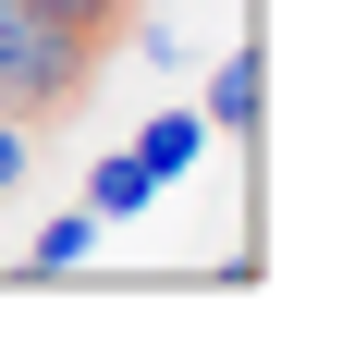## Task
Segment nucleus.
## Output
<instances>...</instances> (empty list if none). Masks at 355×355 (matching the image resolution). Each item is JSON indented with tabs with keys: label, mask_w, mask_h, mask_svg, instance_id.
<instances>
[{
	"label": "nucleus",
	"mask_w": 355,
	"mask_h": 355,
	"mask_svg": "<svg viewBox=\"0 0 355 355\" xmlns=\"http://www.w3.org/2000/svg\"><path fill=\"white\" fill-rule=\"evenodd\" d=\"M86 86H98V49L73 25H49L37 0H0V110L12 123H62V110H86Z\"/></svg>",
	"instance_id": "f257e3e1"
},
{
	"label": "nucleus",
	"mask_w": 355,
	"mask_h": 355,
	"mask_svg": "<svg viewBox=\"0 0 355 355\" xmlns=\"http://www.w3.org/2000/svg\"><path fill=\"white\" fill-rule=\"evenodd\" d=\"M196 123H209V147H245L257 135V49H245V37L209 62V110H196Z\"/></svg>",
	"instance_id": "f03ea898"
},
{
	"label": "nucleus",
	"mask_w": 355,
	"mask_h": 355,
	"mask_svg": "<svg viewBox=\"0 0 355 355\" xmlns=\"http://www.w3.org/2000/svg\"><path fill=\"white\" fill-rule=\"evenodd\" d=\"M135 159H147V184H184V172H196V159H209V123H196V110H147V123H135Z\"/></svg>",
	"instance_id": "7ed1b4c3"
},
{
	"label": "nucleus",
	"mask_w": 355,
	"mask_h": 355,
	"mask_svg": "<svg viewBox=\"0 0 355 355\" xmlns=\"http://www.w3.org/2000/svg\"><path fill=\"white\" fill-rule=\"evenodd\" d=\"M73 209H98V220H147V209H159V184H147V159H135V147H98Z\"/></svg>",
	"instance_id": "20e7f679"
},
{
	"label": "nucleus",
	"mask_w": 355,
	"mask_h": 355,
	"mask_svg": "<svg viewBox=\"0 0 355 355\" xmlns=\"http://www.w3.org/2000/svg\"><path fill=\"white\" fill-rule=\"evenodd\" d=\"M98 233H110L98 209H62V220H37V245H25V270H37V282H73V270L98 257Z\"/></svg>",
	"instance_id": "39448f33"
},
{
	"label": "nucleus",
	"mask_w": 355,
	"mask_h": 355,
	"mask_svg": "<svg viewBox=\"0 0 355 355\" xmlns=\"http://www.w3.org/2000/svg\"><path fill=\"white\" fill-rule=\"evenodd\" d=\"M37 12H49V25H73L86 49H98V62L123 49V25H135V0H37Z\"/></svg>",
	"instance_id": "423d86ee"
},
{
	"label": "nucleus",
	"mask_w": 355,
	"mask_h": 355,
	"mask_svg": "<svg viewBox=\"0 0 355 355\" xmlns=\"http://www.w3.org/2000/svg\"><path fill=\"white\" fill-rule=\"evenodd\" d=\"M123 49H135V62L159 73V86H184V73L209 62V49H196V37H172V25H123Z\"/></svg>",
	"instance_id": "0eeeda50"
},
{
	"label": "nucleus",
	"mask_w": 355,
	"mask_h": 355,
	"mask_svg": "<svg viewBox=\"0 0 355 355\" xmlns=\"http://www.w3.org/2000/svg\"><path fill=\"white\" fill-rule=\"evenodd\" d=\"M25 159H37V135H25V123H12V110H0V196L25 184Z\"/></svg>",
	"instance_id": "6e6552de"
}]
</instances>
